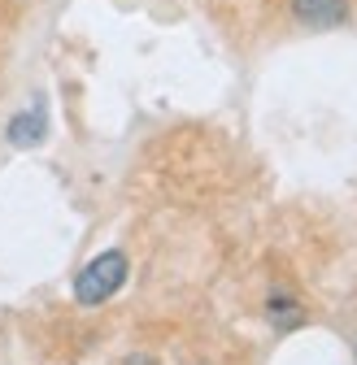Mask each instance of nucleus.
<instances>
[{
  "label": "nucleus",
  "mask_w": 357,
  "mask_h": 365,
  "mask_svg": "<svg viewBox=\"0 0 357 365\" xmlns=\"http://www.w3.org/2000/svg\"><path fill=\"white\" fill-rule=\"evenodd\" d=\"M292 18L301 26L331 31V26L348 22V0H292Z\"/></svg>",
  "instance_id": "obj_3"
},
{
  "label": "nucleus",
  "mask_w": 357,
  "mask_h": 365,
  "mask_svg": "<svg viewBox=\"0 0 357 365\" xmlns=\"http://www.w3.org/2000/svg\"><path fill=\"white\" fill-rule=\"evenodd\" d=\"M126 274H131V261H126V252H118V248H109V252H101V257H92L79 274H74V300L79 304H87V309H96V304H105L122 283H126Z\"/></svg>",
  "instance_id": "obj_1"
},
{
  "label": "nucleus",
  "mask_w": 357,
  "mask_h": 365,
  "mask_svg": "<svg viewBox=\"0 0 357 365\" xmlns=\"http://www.w3.org/2000/svg\"><path fill=\"white\" fill-rule=\"evenodd\" d=\"M126 365H157V361H153V356H131Z\"/></svg>",
  "instance_id": "obj_5"
},
{
  "label": "nucleus",
  "mask_w": 357,
  "mask_h": 365,
  "mask_svg": "<svg viewBox=\"0 0 357 365\" xmlns=\"http://www.w3.org/2000/svg\"><path fill=\"white\" fill-rule=\"evenodd\" d=\"M5 140H9L14 148H39L44 140H49V105H44V96H39L31 109H22V113L9 118Z\"/></svg>",
  "instance_id": "obj_2"
},
{
  "label": "nucleus",
  "mask_w": 357,
  "mask_h": 365,
  "mask_svg": "<svg viewBox=\"0 0 357 365\" xmlns=\"http://www.w3.org/2000/svg\"><path fill=\"white\" fill-rule=\"evenodd\" d=\"M271 322H275V331H296L301 322H305V313H301V304L292 300V296H271Z\"/></svg>",
  "instance_id": "obj_4"
}]
</instances>
